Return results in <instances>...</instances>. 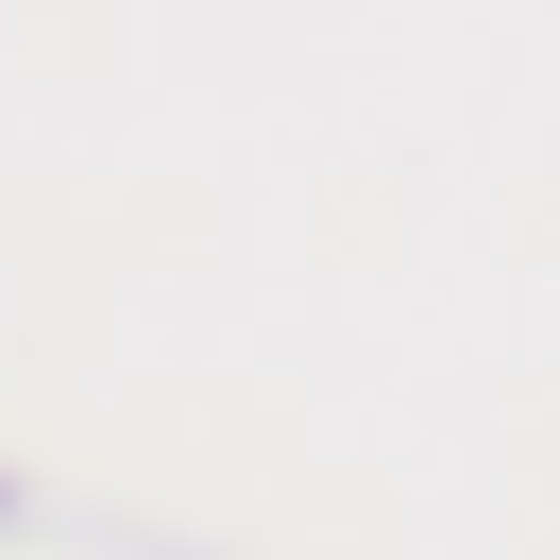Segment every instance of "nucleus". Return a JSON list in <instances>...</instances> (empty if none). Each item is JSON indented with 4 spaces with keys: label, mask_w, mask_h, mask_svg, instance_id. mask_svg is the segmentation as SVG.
<instances>
[]
</instances>
